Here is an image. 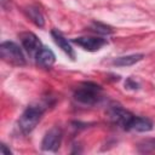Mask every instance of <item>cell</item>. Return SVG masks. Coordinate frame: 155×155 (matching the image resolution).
<instances>
[{
    "label": "cell",
    "instance_id": "6da1fadb",
    "mask_svg": "<svg viewBox=\"0 0 155 155\" xmlns=\"http://www.w3.org/2000/svg\"><path fill=\"white\" fill-rule=\"evenodd\" d=\"M102 88L99 85L93 82H84L81 86L75 91L74 97L78 102L87 105H93L101 99Z\"/></svg>",
    "mask_w": 155,
    "mask_h": 155
},
{
    "label": "cell",
    "instance_id": "7a4b0ae2",
    "mask_svg": "<svg viewBox=\"0 0 155 155\" xmlns=\"http://www.w3.org/2000/svg\"><path fill=\"white\" fill-rule=\"evenodd\" d=\"M42 114H44V109L41 107H39V105L28 107L23 111V114L21 115V117L18 120V127L21 128V131L24 134L30 133L35 128L38 122L40 121Z\"/></svg>",
    "mask_w": 155,
    "mask_h": 155
},
{
    "label": "cell",
    "instance_id": "3957f363",
    "mask_svg": "<svg viewBox=\"0 0 155 155\" xmlns=\"http://www.w3.org/2000/svg\"><path fill=\"white\" fill-rule=\"evenodd\" d=\"M0 56L1 58L13 65H24L25 58L19 48V46L12 41H4L0 45Z\"/></svg>",
    "mask_w": 155,
    "mask_h": 155
},
{
    "label": "cell",
    "instance_id": "277c9868",
    "mask_svg": "<svg viewBox=\"0 0 155 155\" xmlns=\"http://www.w3.org/2000/svg\"><path fill=\"white\" fill-rule=\"evenodd\" d=\"M108 115H109V119L114 124L121 126L124 130H127L128 128V125H130L131 120L134 116L132 113H130L128 110H126L125 108H122L120 104H116V103L109 105V108H108Z\"/></svg>",
    "mask_w": 155,
    "mask_h": 155
},
{
    "label": "cell",
    "instance_id": "5b68a950",
    "mask_svg": "<svg viewBox=\"0 0 155 155\" xmlns=\"http://www.w3.org/2000/svg\"><path fill=\"white\" fill-rule=\"evenodd\" d=\"M61 142H62V131L57 127H53L50 131H47L46 134L44 136L41 142V149L44 151L56 153L59 149Z\"/></svg>",
    "mask_w": 155,
    "mask_h": 155
},
{
    "label": "cell",
    "instance_id": "8992f818",
    "mask_svg": "<svg viewBox=\"0 0 155 155\" xmlns=\"http://www.w3.org/2000/svg\"><path fill=\"white\" fill-rule=\"evenodd\" d=\"M19 39H21L22 46L25 48V51L29 54H36L39 50L41 48V42L34 33H30V31L21 33Z\"/></svg>",
    "mask_w": 155,
    "mask_h": 155
},
{
    "label": "cell",
    "instance_id": "52a82bcc",
    "mask_svg": "<svg viewBox=\"0 0 155 155\" xmlns=\"http://www.w3.org/2000/svg\"><path fill=\"white\" fill-rule=\"evenodd\" d=\"M73 42H75L76 45L81 46L84 50L86 51H98L99 48H102L105 44L107 40L101 39V38H91V36H82V38H76L73 39Z\"/></svg>",
    "mask_w": 155,
    "mask_h": 155
},
{
    "label": "cell",
    "instance_id": "ba28073f",
    "mask_svg": "<svg viewBox=\"0 0 155 155\" xmlns=\"http://www.w3.org/2000/svg\"><path fill=\"white\" fill-rule=\"evenodd\" d=\"M35 59H36V64L41 68H51L56 61L54 53L47 48V47H41L39 50V52L35 54Z\"/></svg>",
    "mask_w": 155,
    "mask_h": 155
},
{
    "label": "cell",
    "instance_id": "9c48e42d",
    "mask_svg": "<svg viewBox=\"0 0 155 155\" xmlns=\"http://www.w3.org/2000/svg\"><path fill=\"white\" fill-rule=\"evenodd\" d=\"M154 127V124L148 117L142 116H133L131 120L127 131H137V132H149Z\"/></svg>",
    "mask_w": 155,
    "mask_h": 155
},
{
    "label": "cell",
    "instance_id": "30bf717a",
    "mask_svg": "<svg viewBox=\"0 0 155 155\" xmlns=\"http://www.w3.org/2000/svg\"><path fill=\"white\" fill-rule=\"evenodd\" d=\"M51 34H52V38H53V40H54V42L71 58V59H75V53H74V51H73V48H71V46H70V44L68 42V40L59 33V31H57V30H52L51 31Z\"/></svg>",
    "mask_w": 155,
    "mask_h": 155
},
{
    "label": "cell",
    "instance_id": "8fae6325",
    "mask_svg": "<svg viewBox=\"0 0 155 155\" xmlns=\"http://www.w3.org/2000/svg\"><path fill=\"white\" fill-rule=\"evenodd\" d=\"M143 57H144V54H142V53L121 56V57H117V58H115L113 61V65H116V67H130V65H133L137 62L142 61Z\"/></svg>",
    "mask_w": 155,
    "mask_h": 155
},
{
    "label": "cell",
    "instance_id": "7c38bea8",
    "mask_svg": "<svg viewBox=\"0 0 155 155\" xmlns=\"http://www.w3.org/2000/svg\"><path fill=\"white\" fill-rule=\"evenodd\" d=\"M25 13H27V16L29 17V19H30L35 25H38V27H44V24H45V18H44L42 13L40 12V10H39L38 7H35V6H29V7H27Z\"/></svg>",
    "mask_w": 155,
    "mask_h": 155
},
{
    "label": "cell",
    "instance_id": "4fadbf2b",
    "mask_svg": "<svg viewBox=\"0 0 155 155\" xmlns=\"http://www.w3.org/2000/svg\"><path fill=\"white\" fill-rule=\"evenodd\" d=\"M138 151L139 153H151L155 151V138L144 139L138 144Z\"/></svg>",
    "mask_w": 155,
    "mask_h": 155
},
{
    "label": "cell",
    "instance_id": "5bb4252c",
    "mask_svg": "<svg viewBox=\"0 0 155 155\" xmlns=\"http://www.w3.org/2000/svg\"><path fill=\"white\" fill-rule=\"evenodd\" d=\"M91 29L96 33H99V34H103V35H108V34H111L113 33V29L107 25V24H103V23H99V22H93L91 24Z\"/></svg>",
    "mask_w": 155,
    "mask_h": 155
},
{
    "label": "cell",
    "instance_id": "9a60e30c",
    "mask_svg": "<svg viewBox=\"0 0 155 155\" xmlns=\"http://www.w3.org/2000/svg\"><path fill=\"white\" fill-rule=\"evenodd\" d=\"M125 86L128 87V88H132V90H137V88H138V84H137L136 81H133L131 78H128V79L126 80Z\"/></svg>",
    "mask_w": 155,
    "mask_h": 155
},
{
    "label": "cell",
    "instance_id": "2e32d148",
    "mask_svg": "<svg viewBox=\"0 0 155 155\" xmlns=\"http://www.w3.org/2000/svg\"><path fill=\"white\" fill-rule=\"evenodd\" d=\"M0 154L1 155H10V154H12V151L5 144H1V147H0Z\"/></svg>",
    "mask_w": 155,
    "mask_h": 155
},
{
    "label": "cell",
    "instance_id": "e0dca14e",
    "mask_svg": "<svg viewBox=\"0 0 155 155\" xmlns=\"http://www.w3.org/2000/svg\"><path fill=\"white\" fill-rule=\"evenodd\" d=\"M7 1H10V0H1V6H2V7H4V8H5V7H6V5H5V4H6V2H7Z\"/></svg>",
    "mask_w": 155,
    "mask_h": 155
}]
</instances>
